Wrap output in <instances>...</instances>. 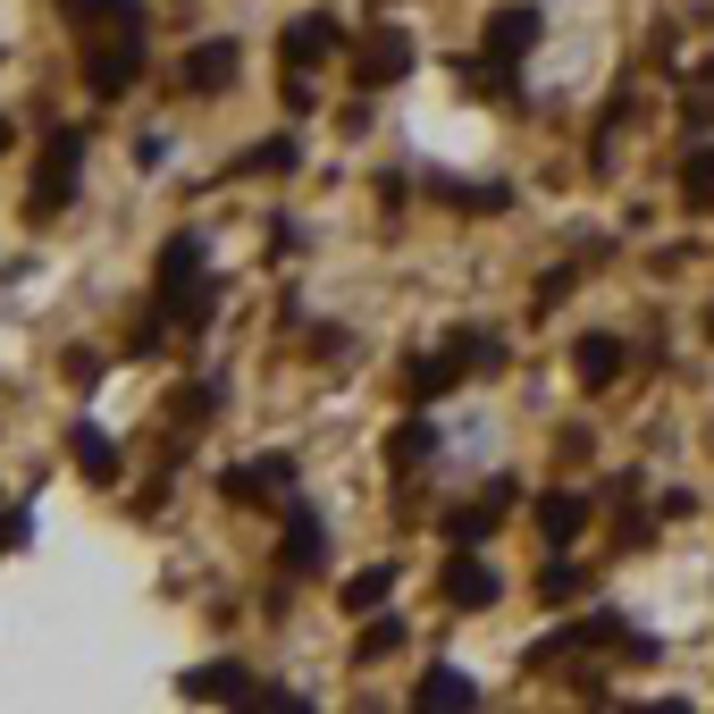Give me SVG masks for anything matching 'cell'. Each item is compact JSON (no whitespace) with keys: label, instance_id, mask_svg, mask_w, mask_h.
I'll list each match as a JSON object with an SVG mask.
<instances>
[{"label":"cell","instance_id":"obj_7","mask_svg":"<svg viewBox=\"0 0 714 714\" xmlns=\"http://www.w3.org/2000/svg\"><path fill=\"white\" fill-rule=\"evenodd\" d=\"M345 597H354V605H379V597H387V572H361V581L345 588Z\"/></svg>","mask_w":714,"mask_h":714},{"label":"cell","instance_id":"obj_6","mask_svg":"<svg viewBox=\"0 0 714 714\" xmlns=\"http://www.w3.org/2000/svg\"><path fill=\"white\" fill-rule=\"evenodd\" d=\"M320 547H328V538H320V521H294V563H311Z\"/></svg>","mask_w":714,"mask_h":714},{"label":"cell","instance_id":"obj_5","mask_svg":"<svg viewBox=\"0 0 714 714\" xmlns=\"http://www.w3.org/2000/svg\"><path fill=\"white\" fill-rule=\"evenodd\" d=\"M614 345H581V379H614Z\"/></svg>","mask_w":714,"mask_h":714},{"label":"cell","instance_id":"obj_1","mask_svg":"<svg viewBox=\"0 0 714 714\" xmlns=\"http://www.w3.org/2000/svg\"><path fill=\"white\" fill-rule=\"evenodd\" d=\"M530 34H538V17H530V9H521V17H496V34H487V51L505 60V51H521Z\"/></svg>","mask_w":714,"mask_h":714},{"label":"cell","instance_id":"obj_3","mask_svg":"<svg viewBox=\"0 0 714 714\" xmlns=\"http://www.w3.org/2000/svg\"><path fill=\"white\" fill-rule=\"evenodd\" d=\"M228 60H235L228 42H211V51H202V60H194V85H228Z\"/></svg>","mask_w":714,"mask_h":714},{"label":"cell","instance_id":"obj_4","mask_svg":"<svg viewBox=\"0 0 714 714\" xmlns=\"http://www.w3.org/2000/svg\"><path fill=\"white\" fill-rule=\"evenodd\" d=\"M395 67H404V42H395V34H387V42H370V67H361V76H395Z\"/></svg>","mask_w":714,"mask_h":714},{"label":"cell","instance_id":"obj_2","mask_svg":"<svg viewBox=\"0 0 714 714\" xmlns=\"http://www.w3.org/2000/svg\"><path fill=\"white\" fill-rule=\"evenodd\" d=\"M76 462H85V471H93V480H110V437H101V429H76Z\"/></svg>","mask_w":714,"mask_h":714}]
</instances>
